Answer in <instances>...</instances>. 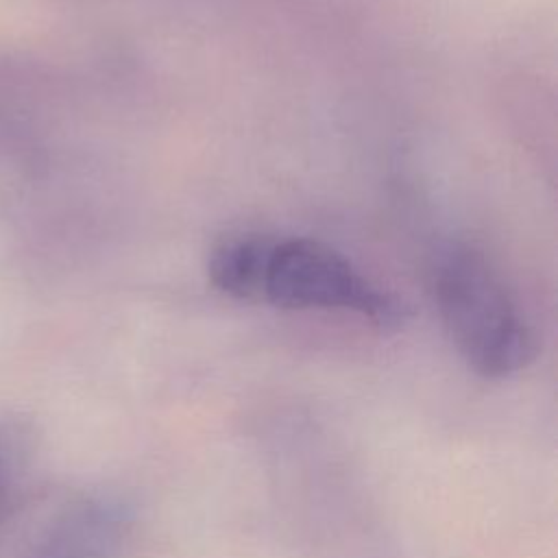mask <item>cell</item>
Returning a JSON list of instances; mask_svg holds the SVG:
<instances>
[{
  "mask_svg": "<svg viewBox=\"0 0 558 558\" xmlns=\"http://www.w3.org/2000/svg\"><path fill=\"white\" fill-rule=\"evenodd\" d=\"M209 281L225 294L283 310H340L379 329H397L408 307L362 277L347 257L310 238L238 233L207 259Z\"/></svg>",
  "mask_w": 558,
  "mask_h": 558,
  "instance_id": "1",
  "label": "cell"
},
{
  "mask_svg": "<svg viewBox=\"0 0 558 558\" xmlns=\"http://www.w3.org/2000/svg\"><path fill=\"white\" fill-rule=\"evenodd\" d=\"M429 292L453 349L473 373L506 379L534 362L536 331L482 251L464 242L438 246Z\"/></svg>",
  "mask_w": 558,
  "mask_h": 558,
  "instance_id": "2",
  "label": "cell"
},
{
  "mask_svg": "<svg viewBox=\"0 0 558 558\" xmlns=\"http://www.w3.org/2000/svg\"><path fill=\"white\" fill-rule=\"evenodd\" d=\"M13 477H11V464L4 456V449L0 447V521L7 517L11 504H13Z\"/></svg>",
  "mask_w": 558,
  "mask_h": 558,
  "instance_id": "3",
  "label": "cell"
}]
</instances>
